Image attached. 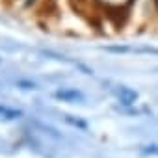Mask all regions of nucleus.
Here are the masks:
<instances>
[{
	"label": "nucleus",
	"mask_w": 158,
	"mask_h": 158,
	"mask_svg": "<svg viewBox=\"0 0 158 158\" xmlns=\"http://www.w3.org/2000/svg\"><path fill=\"white\" fill-rule=\"evenodd\" d=\"M15 86H17L19 89H24V91H35V89L39 88L34 80H17Z\"/></svg>",
	"instance_id": "nucleus-6"
},
{
	"label": "nucleus",
	"mask_w": 158,
	"mask_h": 158,
	"mask_svg": "<svg viewBox=\"0 0 158 158\" xmlns=\"http://www.w3.org/2000/svg\"><path fill=\"white\" fill-rule=\"evenodd\" d=\"M63 121L69 123L71 127H76V128H80V130H88V123L82 121V119H78L74 115H63Z\"/></svg>",
	"instance_id": "nucleus-5"
},
{
	"label": "nucleus",
	"mask_w": 158,
	"mask_h": 158,
	"mask_svg": "<svg viewBox=\"0 0 158 158\" xmlns=\"http://www.w3.org/2000/svg\"><path fill=\"white\" fill-rule=\"evenodd\" d=\"M117 97H119V102L123 104V106H132V104H136V101H138V91H134L132 88H127V86H121V89L117 91Z\"/></svg>",
	"instance_id": "nucleus-2"
},
{
	"label": "nucleus",
	"mask_w": 158,
	"mask_h": 158,
	"mask_svg": "<svg viewBox=\"0 0 158 158\" xmlns=\"http://www.w3.org/2000/svg\"><path fill=\"white\" fill-rule=\"evenodd\" d=\"M54 97L61 102H84L86 101L84 93L76 88H61L54 93Z\"/></svg>",
	"instance_id": "nucleus-1"
},
{
	"label": "nucleus",
	"mask_w": 158,
	"mask_h": 158,
	"mask_svg": "<svg viewBox=\"0 0 158 158\" xmlns=\"http://www.w3.org/2000/svg\"><path fill=\"white\" fill-rule=\"evenodd\" d=\"M0 115H2L4 119L13 121V119H21L23 117V112L21 110H15V108H10L6 104H0Z\"/></svg>",
	"instance_id": "nucleus-3"
},
{
	"label": "nucleus",
	"mask_w": 158,
	"mask_h": 158,
	"mask_svg": "<svg viewBox=\"0 0 158 158\" xmlns=\"http://www.w3.org/2000/svg\"><path fill=\"white\" fill-rule=\"evenodd\" d=\"M132 54H156L158 56V48H154V47H134Z\"/></svg>",
	"instance_id": "nucleus-7"
},
{
	"label": "nucleus",
	"mask_w": 158,
	"mask_h": 158,
	"mask_svg": "<svg viewBox=\"0 0 158 158\" xmlns=\"http://www.w3.org/2000/svg\"><path fill=\"white\" fill-rule=\"evenodd\" d=\"M141 152H143V154H147V156H158V145H156V143L145 145V147L141 149Z\"/></svg>",
	"instance_id": "nucleus-8"
},
{
	"label": "nucleus",
	"mask_w": 158,
	"mask_h": 158,
	"mask_svg": "<svg viewBox=\"0 0 158 158\" xmlns=\"http://www.w3.org/2000/svg\"><path fill=\"white\" fill-rule=\"evenodd\" d=\"M104 50L110 52V54H132L134 47H128V45H108V47H104Z\"/></svg>",
	"instance_id": "nucleus-4"
}]
</instances>
